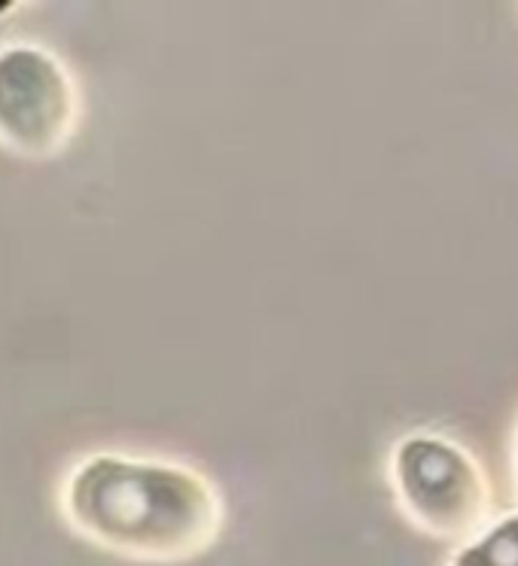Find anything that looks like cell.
I'll list each match as a JSON object with an SVG mask.
<instances>
[{"label":"cell","instance_id":"6da1fadb","mask_svg":"<svg viewBox=\"0 0 518 566\" xmlns=\"http://www.w3.org/2000/svg\"><path fill=\"white\" fill-rule=\"evenodd\" d=\"M62 515L89 545L144 564L198 557L222 530V503L208 479L123 454L76 463L62 488Z\"/></svg>","mask_w":518,"mask_h":566},{"label":"cell","instance_id":"7a4b0ae2","mask_svg":"<svg viewBox=\"0 0 518 566\" xmlns=\"http://www.w3.org/2000/svg\"><path fill=\"white\" fill-rule=\"evenodd\" d=\"M396 500L415 524L439 539L479 536L491 491L476 460L460 444L415 432L391 457Z\"/></svg>","mask_w":518,"mask_h":566},{"label":"cell","instance_id":"3957f363","mask_svg":"<svg viewBox=\"0 0 518 566\" xmlns=\"http://www.w3.org/2000/svg\"><path fill=\"white\" fill-rule=\"evenodd\" d=\"M80 98L68 67L34 43L0 50V144L22 159H52L71 140Z\"/></svg>","mask_w":518,"mask_h":566},{"label":"cell","instance_id":"277c9868","mask_svg":"<svg viewBox=\"0 0 518 566\" xmlns=\"http://www.w3.org/2000/svg\"><path fill=\"white\" fill-rule=\"evenodd\" d=\"M448 566H518V512L464 542Z\"/></svg>","mask_w":518,"mask_h":566},{"label":"cell","instance_id":"5b68a950","mask_svg":"<svg viewBox=\"0 0 518 566\" xmlns=\"http://www.w3.org/2000/svg\"><path fill=\"white\" fill-rule=\"evenodd\" d=\"M516 472H518V448H516Z\"/></svg>","mask_w":518,"mask_h":566}]
</instances>
